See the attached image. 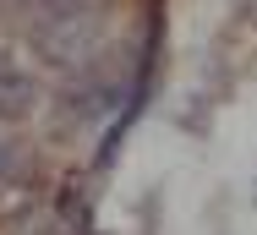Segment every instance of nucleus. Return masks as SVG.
I'll return each mask as SVG.
<instances>
[{
	"label": "nucleus",
	"mask_w": 257,
	"mask_h": 235,
	"mask_svg": "<svg viewBox=\"0 0 257 235\" xmlns=\"http://www.w3.org/2000/svg\"><path fill=\"white\" fill-rule=\"evenodd\" d=\"M17 170H22V148H17V142H0V181L17 175Z\"/></svg>",
	"instance_id": "f257e3e1"
}]
</instances>
